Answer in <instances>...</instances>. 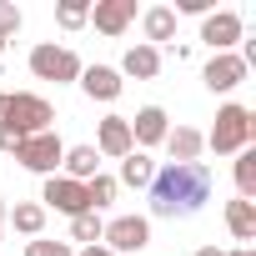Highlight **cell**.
Returning <instances> with one entry per match:
<instances>
[{
    "label": "cell",
    "mask_w": 256,
    "mask_h": 256,
    "mask_svg": "<svg viewBox=\"0 0 256 256\" xmlns=\"http://www.w3.org/2000/svg\"><path fill=\"white\" fill-rule=\"evenodd\" d=\"M126 120H131V141H136V151H146V146H161V141H166V131H171L161 106H141L136 116H126Z\"/></svg>",
    "instance_id": "obj_11"
},
{
    "label": "cell",
    "mask_w": 256,
    "mask_h": 256,
    "mask_svg": "<svg viewBox=\"0 0 256 256\" xmlns=\"http://www.w3.org/2000/svg\"><path fill=\"white\" fill-rule=\"evenodd\" d=\"M0 56H6V36H0Z\"/></svg>",
    "instance_id": "obj_33"
},
{
    "label": "cell",
    "mask_w": 256,
    "mask_h": 256,
    "mask_svg": "<svg viewBox=\"0 0 256 256\" xmlns=\"http://www.w3.org/2000/svg\"><path fill=\"white\" fill-rule=\"evenodd\" d=\"M50 120H56V106L46 96H30V90H16V96H6V106H0V126H10L20 136L50 131Z\"/></svg>",
    "instance_id": "obj_3"
},
{
    "label": "cell",
    "mask_w": 256,
    "mask_h": 256,
    "mask_svg": "<svg viewBox=\"0 0 256 256\" xmlns=\"http://www.w3.org/2000/svg\"><path fill=\"white\" fill-rule=\"evenodd\" d=\"M30 76H36V80H56V86H66V80H80V56H76L70 46L40 40V46L30 50Z\"/></svg>",
    "instance_id": "obj_4"
},
{
    "label": "cell",
    "mask_w": 256,
    "mask_h": 256,
    "mask_svg": "<svg viewBox=\"0 0 256 256\" xmlns=\"http://www.w3.org/2000/svg\"><path fill=\"white\" fill-rule=\"evenodd\" d=\"M226 226H231V236L241 241V246H251L256 241V201H226Z\"/></svg>",
    "instance_id": "obj_18"
},
{
    "label": "cell",
    "mask_w": 256,
    "mask_h": 256,
    "mask_svg": "<svg viewBox=\"0 0 256 256\" xmlns=\"http://www.w3.org/2000/svg\"><path fill=\"white\" fill-rule=\"evenodd\" d=\"M256 141V116L246 110V106H221L216 110V126H211V136H206V146L216 151V156H236V151H246Z\"/></svg>",
    "instance_id": "obj_2"
},
{
    "label": "cell",
    "mask_w": 256,
    "mask_h": 256,
    "mask_svg": "<svg viewBox=\"0 0 256 256\" xmlns=\"http://www.w3.org/2000/svg\"><path fill=\"white\" fill-rule=\"evenodd\" d=\"M20 20H26V16H20V6H16V0H0V36L10 40V36L20 30Z\"/></svg>",
    "instance_id": "obj_25"
},
{
    "label": "cell",
    "mask_w": 256,
    "mask_h": 256,
    "mask_svg": "<svg viewBox=\"0 0 256 256\" xmlns=\"http://www.w3.org/2000/svg\"><path fill=\"white\" fill-rule=\"evenodd\" d=\"M166 151H171V161H201L206 136L196 126H176V131H166Z\"/></svg>",
    "instance_id": "obj_16"
},
{
    "label": "cell",
    "mask_w": 256,
    "mask_h": 256,
    "mask_svg": "<svg viewBox=\"0 0 256 256\" xmlns=\"http://www.w3.org/2000/svg\"><path fill=\"white\" fill-rule=\"evenodd\" d=\"M26 256H76V251H70L66 241H40V236H36V241H26Z\"/></svg>",
    "instance_id": "obj_26"
},
{
    "label": "cell",
    "mask_w": 256,
    "mask_h": 256,
    "mask_svg": "<svg viewBox=\"0 0 256 256\" xmlns=\"http://www.w3.org/2000/svg\"><path fill=\"white\" fill-rule=\"evenodd\" d=\"M20 141H26V136H20V131H10V126H0V151H16V146H20Z\"/></svg>",
    "instance_id": "obj_28"
},
{
    "label": "cell",
    "mask_w": 256,
    "mask_h": 256,
    "mask_svg": "<svg viewBox=\"0 0 256 256\" xmlns=\"http://www.w3.org/2000/svg\"><path fill=\"white\" fill-rule=\"evenodd\" d=\"M96 151L110 156V161H126V156L136 151V141H131V120H126V116H106V120L96 126Z\"/></svg>",
    "instance_id": "obj_8"
},
{
    "label": "cell",
    "mask_w": 256,
    "mask_h": 256,
    "mask_svg": "<svg viewBox=\"0 0 256 256\" xmlns=\"http://www.w3.org/2000/svg\"><path fill=\"white\" fill-rule=\"evenodd\" d=\"M100 231H106L100 211H80V216H70V241H86V246H100Z\"/></svg>",
    "instance_id": "obj_21"
},
{
    "label": "cell",
    "mask_w": 256,
    "mask_h": 256,
    "mask_svg": "<svg viewBox=\"0 0 256 256\" xmlns=\"http://www.w3.org/2000/svg\"><path fill=\"white\" fill-rule=\"evenodd\" d=\"M0 106H6V96H0Z\"/></svg>",
    "instance_id": "obj_34"
},
{
    "label": "cell",
    "mask_w": 256,
    "mask_h": 256,
    "mask_svg": "<svg viewBox=\"0 0 256 256\" xmlns=\"http://www.w3.org/2000/svg\"><path fill=\"white\" fill-rule=\"evenodd\" d=\"M196 256H226V251H216V246H201V251H196Z\"/></svg>",
    "instance_id": "obj_31"
},
{
    "label": "cell",
    "mask_w": 256,
    "mask_h": 256,
    "mask_svg": "<svg viewBox=\"0 0 256 256\" xmlns=\"http://www.w3.org/2000/svg\"><path fill=\"white\" fill-rule=\"evenodd\" d=\"M0 236H6V201H0Z\"/></svg>",
    "instance_id": "obj_32"
},
{
    "label": "cell",
    "mask_w": 256,
    "mask_h": 256,
    "mask_svg": "<svg viewBox=\"0 0 256 256\" xmlns=\"http://www.w3.org/2000/svg\"><path fill=\"white\" fill-rule=\"evenodd\" d=\"M146 241H151V221L146 216H116V221H106V231H100V246L106 251H146Z\"/></svg>",
    "instance_id": "obj_6"
},
{
    "label": "cell",
    "mask_w": 256,
    "mask_h": 256,
    "mask_svg": "<svg viewBox=\"0 0 256 256\" xmlns=\"http://www.w3.org/2000/svg\"><path fill=\"white\" fill-rule=\"evenodd\" d=\"M141 30H146V40H141V46L171 40V36H176V10H171V6H151V10L141 16Z\"/></svg>",
    "instance_id": "obj_19"
},
{
    "label": "cell",
    "mask_w": 256,
    "mask_h": 256,
    "mask_svg": "<svg viewBox=\"0 0 256 256\" xmlns=\"http://www.w3.org/2000/svg\"><path fill=\"white\" fill-rule=\"evenodd\" d=\"M80 256H116V251H106V246H86Z\"/></svg>",
    "instance_id": "obj_29"
},
{
    "label": "cell",
    "mask_w": 256,
    "mask_h": 256,
    "mask_svg": "<svg viewBox=\"0 0 256 256\" xmlns=\"http://www.w3.org/2000/svg\"><path fill=\"white\" fill-rule=\"evenodd\" d=\"M236 191H241V201L256 196V151H251V146L236 151Z\"/></svg>",
    "instance_id": "obj_22"
},
{
    "label": "cell",
    "mask_w": 256,
    "mask_h": 256,
    "mask_svg": "<svg viewBox=\"0 0 256 256\" xmlns=\"http://www.w3.org/2000/svg\"><path fill=\"white\" fill-rule=\"evenodd\" d=\"M146 191H151L156 216H196L211 201V166L206 161H166Z\"/></svg>",
    "instance_id": "obj_1"
},
{
    "label": "cell",
    "mask_w": 256,
    "mask_h": 256,
    "mask_svg": "<svg viewBox=\"0 0 256 256\" xmlns=\"http://www.w3.org/2000/svg\"><path fill=\"white\" fill-rule=\"evenodd\" d=\"M6 221H10L20 236L36 241V236L46 231V206H40V201H16V206H6Z\"/></svg>",
    "instance_id": "obj_17"
},
{
    "label": "cell",
    "mask_w": 256,
    "mask_h": 256,
    "mask_svg": "<svg viewBox=\"0 0 256 256\" xmlns=\"http://www.w3.org/2000/svg\"><path fill=\"white\" fill-rule=\"evenodd\" d=\"M176 16H211V0H176Z\"/></svg>",
    "instance_id": "obj_27"
},
{
    "label": "cell",
    "mask_w": 256,
    "mask_h": 256,
    "mask_svg": "<svg viewBox=\"0 0 256 256\" xmlns=\"http://www.w3.org/2000/svg\"><path fill=\"white\" fill-rule=\"evenodd\" d=\"M201 80H206V90H221V96H226V90H236V86L246 80V66H241L236 50H226V56H211V60H206V76H201Z\"/></svg>",
    "instance_id": "obj_12"
},
{
    "label": "cell",
    "mask_w": 256,
    "mask_h": 256,
    "mask_svg": "<svg viewBox=\"0 0 256 256\" xmlns=\"http://www.w3.org/2000/svg\"><path fill=\"white\" fill-rule=\"evenodd\" d=\"M80 90H86L90 100H116V96L126 90V80H120L116 66H80Z\"/></svg>",
    "instance_id": "obj_13"
},
{
    "label": "cell",
    "mask_w": 256,
    "mask_h": 256,
    "mask_svg": "<svg viewBox=\"0 0 256 256\" xmlns=\"http://www.w3.org/2000/svg\"><path fill=\"white\" fill-rule=\"evenodd\" d=\"M86 201H90V211L110 206V201H116V176H90V181H86Z\"/></svg>",
    "instance_id": "obj_23"
},
{
    "label": "cell",
    "mask_w": 256,
    "mask_h": 256,
    "mask_svg": "<svg viewBox=\"0 0 256 256\" xmlns=\"http://www.w3.org/2000/svg\"><path fill=\"white\" fill-rule=\"evenodd\" d=\"M136 20V0H96L90 6V26L100 36H126Z\"/></svg>",
    "instance_id": "obj_10"
},
{
    "label": "cell",
    "mask_w": 256,
    "mask_h": 256,
    "mask_svg": "<svg viewBox=\"0 0 256 256\" xmlns=\"http://www.w3.org/2000/svg\"><path fill=\"white\" fill-rule=\"evenodd\" d=\"M16 161H20L26 171H36V176H56V171H60V161H66V141H60L56 131L26 136V141L16 146Z\"/></svg>",
    "instance_id": "obj_5"
},
{
    "label": "cell",
    "mask_w": 256,
    "mask_h": 256,
    "mask_svg": "<svg viewBox=\"0 0 256 256\" xmlns=\"http://www.w3.org/2000/svg\"><path fill=\"white\" fill-rule=\"evenodd\" d=\"M66 171L60 176H70V181H90V176H100V151L96 146H66V161H60Z\"/></svg>",
    "instance_id": "obj_14"
},
{
    "label": "cell",
    "mask_w": 256,
    "mask_h": 256,
    "mask_svg": "<svg viewBox=\"0 0 256 256\" xmlns=\"http://www.w3.org/2000/svg\"><path fill=\"white\" fill-rule=\"evenodd\" d=\"M226 256H256V246H236V251H226Z\"/></svg>",
    "instance_id": "obj_30"
},
{
    "label": "cell",
    "mask_w": 256,
    "mask_h": 256,
    "mask_svg": "<svg viewBox=\"0 0 256 256\" xmlns=\"http://www.w3.org/2000/svg\"><path fill=\"white\" fill-rule=\"evenodd\" d=\"M40 201H46V206H56V211H66V216H80V211H90V201H86V186H80V181H70V176H46V191H40Z\"/></svg>",
    "instance_id": "obj_9"
},
{
    "label": "cell",
    "mask_w": 256,
    "mask_h": 256,
    "mask_svg": "<svg viewBox=\"0 0 256 256\" xmlns=\"http://www.w3.org/2000/svg\"><path fill=\"white\" fill-rule=\"evenodd\" d=\"M120 76H136V80H156L161 76V50L156 46H131L120 60Z\"/></svg>",
    "instance_id": "obj_15"
},
{
    "label": "cell",
    "mask_w": 256,
    "mask_h": 256,
    "mask_svg": "<svg viewBox=\"0 0 256 256\" xmlns=\"http://www.w3.org/2000/svg\"><path fill=\"white\" fill-rule=\"evenodd\" d=\"M151 176H156V161H151L146 151H131V156L120 161V181H126V186L146 191V186H151Z\"/></svg>",
    "instance_id": "obj_20"
},
{
    "label": "cell",
    "mask_w": 256,
    "mask_h": 256,
    "mask_svg": "<svg viewBox=\"0 0 256 256\" xmlns=\"http://www.w3.org/2000/svg\"><path fill=\"white\" fill-rule=\"evenodd\" d=\"M56 20H60V30H80V26L90 20V6H80V0H66V6H56Z\"/></svg>",
    "instance_id": "obj_24"
},
{
    "label": "cell",
    "mask_w": 256,
    "mask_h": 256,
    "mask_svg": "<svg viewBox=\"0 0 256 256\" xmlns=\"http://www.w3.org/2000/svg\"><path fill=\"white\" fill-rule=\"evenodd\" d=\"M241 16L236 10H211V16H201V40L211 46V56H226L236 40H241Z\"/></svg>",
    "instance_id": "obj_7"
}]
</instances>
